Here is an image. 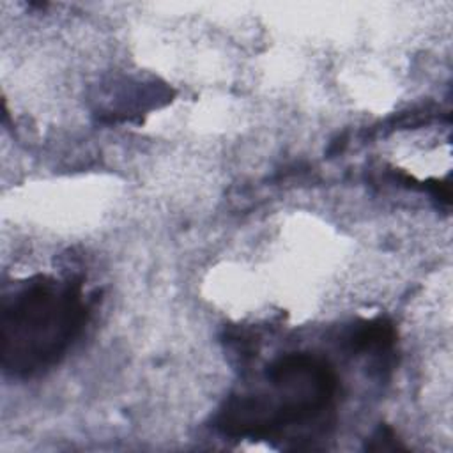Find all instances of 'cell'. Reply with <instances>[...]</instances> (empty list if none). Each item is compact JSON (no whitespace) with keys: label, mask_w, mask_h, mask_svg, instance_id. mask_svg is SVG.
I'll use <instances>...</instances> for the list:
<instances>
[{"label":"cell","mask_w":453,"mask_h":453,"mask_svg":"<svg viewBox=\"0 0 453 453\" xmlns=\"http://www.w3.org/2000/svg\"><path fill=\"white\" fill-rule=\"evenodd\" d=\"M87 317L80 283L46 276L4 299L2 366L27 377L57 363L80 333Z\"/></svg>","instance_id":"obj_1"},{"label":"cell","mask_w":453,"mask_h":453,"mask_svg":"<svg viewBox=\"0 0 453 453\" xmlns=\"http://www.w3.org/2000/svg\"><path fill=\"white\" fill-rule=\"evenodd\" d=\"M278 400L265 395H244L228 402L219 428L228 435L264 437L319 416L336 393L331 366L311 354H287L267 370Z\"/></svg>","instance_id":"obj_2"}]
</instances>
